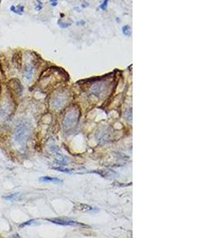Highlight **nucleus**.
I'll list each match as a JSON object with an SVG mask.
<instances>
[{
  "label": "nucleus",
  "instance_id": "nucleus-1",
  "mask_svg": "<svg viewBox=\"0 0 212 238\" xmlns=\"http://www.w3.org/2000/svg\"><path fill=\"white\" fill-rule=\"evenodd\" d=\"M30 135V127L27 124L22 123L16 128L14 139L19 144H25Z\"/></svg>",
  "mask_w": 212,
  "mask_h": 238
},
{
  "label": "nucleus",
  "instance_id": "nucleus-2",
  "mask_svg": "<svg viewBox=\"0 0 212 238\" xmlns=\"http://www.w3.org/2000/svg\"><path fill=\"white\" fill-rule=\"evenodd\" d=\"M49 222H51L54 224L57 225H61V226H74V225H78V223L72 221H66L64 219H60V218H53V219H46Z\"/></svg>",
  "mask_w": 212,
  "mask_h": 238
},
{
  "label": "nucleus",
  "instance_id": "nucleus-3",
  "mask_svg": "<svg viewBox=\"0 0 212 238\" xmlns=\"http://www.w3.org/2000/svg\"><path fill=\"white\" fill-rule=\"evenodd\" d=\"M40 181L46 182H53V183H63V180H61V179H58V178H52V177L49 176L41 177L40 179Z\"/></svg>",
  "mask_w": 212,
  "mask_h": 238
},
{
  "label": "nucleus",
  "instance_id": "nucleus-4",
  "mask_svg": "<svg viewBox=\"0 0 212 238\" xmlns=\"http://www.w3.org/2000/svg\"><path fill=\"white\" fill-rule=\"evenodd\" d=\"M10 10L12 11L13 13H14L16 14H20V15H22L23 13H24V6H21V5H19V6H10Z\"/></svg>",
  "mask_w": 212,
  "mask_h": 238
},
{
  "label": "nucleus",
  "instance_id": "nucleus-5",
  "mask_svg": "<svg viewBox=\"0 0 212 238\" xmlns=\"http://www.w3.org/2000/svg\"><path fill=\"white\" fill-rule=\"evenodd\" d=\"M122 30H123V34L125 35V36H127L129 37L131 35V29L129 27V25H124L123 28H122Z\"/></svg>",
  "mask_w": 212,
  "mask_h": 238
},
{
  "label": "nucleus",
  "instance_id": "nucleus-6",
  "mask_svg": "<svg viewBox=\"0 0 212 238\" xmlns=\"http://www.w3.org/2000/svg\"><path fill=\"white\" fill-rule=\"evenodd\" d=\"M19 196V193H14V194H12V195L5 196L4 198H6V199H7V200H15L16 198H18Z\"/></svg>",
  "mask_w": 212,
  "mask_h": 238
},
{
  "label": "nucleus",
  "instance_id": "nucleus-7",
  "mask_svg": "<svg viewBox=\"0 0 212 238\" xmlns=\"http://www.w3.org/2000/svg\"><path fill=\"white\" fill-rule=\"evenodd\" d=\"M108 3H109V0H104V2L100 5V8H101L103 10H106L107 8Z\"/></svg>",
  "mask_w": 212,
  "mask_h": 238
},
{
  "label": "nucleus",
  "instance_id": "nucleus-8",
  "mask_svg": "<svg viewBox=\"0 0 212 238\" xmlns=\"http://www.w3.org/2000/svg\"><path fill=\"white\" fill-rule=\"evenodd\" d=\"M37 6L35 7V10H37V11H40L43 8V4H42V3L41 2L40 0H37Z\"/></svg>",
  "mask_w": 212,
  "mask_h": 238
},
{
  "label": "nucleus",
  "instance_id": "nucleus-9",
  "mask_svg": "<svg viewBox=\"0 0 212 238\" xmlns=\"http://www.w3.org/2000/svg\"><path fill=\"white\" fill-rule=\"evenodd\" d=\"M32 72H33V68H32V67H29L27 70H26V77L28 79H30L31 78Z\"/></svg>",
  "mask_w": 212,
  "mask_h": 238
},
{
  "label": "nucleus",
  "instance_id": "nucleus-10",
  "mask_svg": "<svg viewBox=\"0 0 212 238\" xmlns=\"http://www.w3.org/2000/svg\"><path fill=\"white\" fill-rule=\"evenodd\" d=\"M34 222V220H30V221H29V222H26L23 223V224H22L21 226H20V227H23V226H28V225H31V224H33Z\"/></svg>",
  "mask_w": 212,
  "mask_h": 238
},
{
  "label": "nucleus",
  "instance_id": "nucleus-11",
  "mask_svg": "<svg viewBox=\"0 0 212 238\" xmlns=\"http://www.w3.org/2000/svg\"><path fill=\"white\" fill-rule=\"evenodd\" d=\"M50 3H51L52 6H56L58 3V1L57 0H50Z\"/></svg>",
  "mask_w": 212,
  "mask_h": 238
},
{
  "label": "nucleus",
  "instance_id": "nucleus-12",
  "mask_svg": "<svg viewBox=\"0 0 212 238\" xmlns=\"http://www.w3.org/2000/svg\"><path fill=\"white\" fill-rule=\"evenodd\" d=\"M59 24H60V25H61V27H63V28H67V27H68V26L70 25V24H67V23H62V22H59Z\"/></svg>",
  "mask_w": 212,
  "mask_h": 238
}]
</instances>
